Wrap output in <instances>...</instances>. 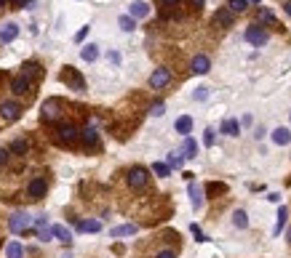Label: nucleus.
I'll return each instance as SVG.
<instances>
[{
    "mask_svg": "<svg viewBox=\"0 0 291 258\" xmlns=\"http://www.w3.org/2000/svg\"><path fill=\"white\" fill-rule=\"evenodd\" d=\"M21 75H24L27 80H37V77L43 75V67L37 64V61H24V67H21Z\"/></svg>",
    "mask_w": 291,
    "mask_h": 258,
    "instance_id": "f3484780",
    "label": "nucleus"
},
{
    "mask_svg": "<svg viewBox=\"0 0 291 258\" xmlns=\"http://www.w3.org/2000/svg\"><path fill=\"white\" fill-rule=\"evenodd\" d=\"M152 173L160 176V178H166L168 173H171V168H168V162H155V165H152Z\"/></svg>",
    "mask_w": 291,
    "mask_h": 258,
    "instance_id": "473e14b6",
    "label": "nucleus"
},
{
    "mask_svg": "<svg viewBox=\"0 0 291 258\" xmlns=\"http://www.w3.org/2000/svg\"><path fill=\"white\" fill-rule=\"evenodd\" d=\"M80 56H83V61H88V64H91V61H96V59H99V45H96V43L83 45V48H80Z\"/></svg>",
    "mask_w": 291,
    "mask_h": 258,
    "instance_id": "b1692460",
    "label": "nucleus"
},
{
    "mask_svg": "<svg viewBox=\"0 0 291 258\" xmlns=\"http://www.w3.org/2000/svg\"><path fill=\"white\" fill-rule=\"evenodd\" d=\"M59 80H62L67 88H72V91H86V80H83V75L75 67H64L62 75H59Z\"/></svg>",
    "mask_w": 291,
    "mask_h": 258,
    "instance_id": "f257e3e1",
    "label": "nucleus"
},
{
    "mask_svg": "<svg viewBox=\"0 0 291 258\" xmlns=\"http://www.w3.org/2000/svg\"><path fill=\"white\" fill-rule=\"evenodd\" d=\"M174 130H177V133L179 136H190V130H193V117H190V115H182L179 117V120L177 123H174Z\"/></svg>",
    "mask_w": 291,
    "mask_h": 258,
    "instance_id": "dca6fc26",
    "label": "nucleus"
},
{
    "mask_svg": "<svg viewBox=\"0 0 291 258\" xmlns=\"http://www.w3.org/2000/svg\"><path fill=\"white\" fill-rule=\"evenodd\" d=\"M286 240L291 242V226H289V232H286Z\"/></svg>",
    "mask_w": 291,
    "mask_h": 258,
    "instance_id": "864d4df0",
    "label": "nucleus"
},
{
    "mask_svg": "<svg viewBox=\"0 0 291 258\" xmlns=\"http://www.w3.org/2000/svg\"><path fill=\"white\" fill-rule=\"evenodd\" d=\"M193 3H195V8H201V5H203V0H193Z\"/></svg>",
    "mask_w": 291,
    "mask_h": 258,
    "instance_id": "603ef678",
    "label": "nucleus"
},
{
    "mask_svg": "<svg viewBox=\"0 0 291 258\" xmlns=\"http://www.w3.org/2000/svg\"><path fill=\"white\" fill-rule=\"evenodd\" d=\"M160 5H163V8H177V5L182 3V0H158Z\"/></svg>",
    "mask_w": 291,
    "mask_h": 258,
    "instance_id": "37998d69",
    "label": "nucleus"
},
{
    "mask_svg": "<svg viewBox=\"0 0 291 258\" xmlns=\"http://www.w3.org/2000/svg\"><path fill=\"white\" fill-rule=\"evenodd\" d=\"M286 221H289V208H286V205H281V208H278V216H275V226H273V234H275V237H278V234L283 232Z\"/></svg>",
    "mask_w": 291,
    "mask_h": 258,
    "instance_id": "aec40b11",
    "label": "nucleus"
},
{
    "mask_svg": "<svg viewBox=\"0 0 291 258\" xmlns=\"http://www.w3.org/2000/svg\"><path fill=\"white\" fill-rule=\"evenodd\" d=\"M225 189H227V186H225V184H217V181L206 186V192H209V194H219V192H225Z\"/></svg>",
    "mask_w": 291,
    "mask_h": 258,
    "instance_id": "58836bf2",
    "label": "nucleus"
},
{
    "mask_svg": "<svg viewBox=\"0 0 291 258\" xmlns=\"http://www.w3.org/2000/svg\"><path fill=\"white\" fill-rule=\"evenodd\" d=\"M193 99L195 101H206L209 99V88H206V85H198V88L193 91Z\"/></svg>",
    "mask_w": 291,
    "mask_h": 258,
    "instance_id": "72a5a7b5",
    "label": "nucleus"
},
{
    "mask_svg": "<svg viewBox=\"0 0 291 258\" xmlns=\"http://www.w3.org/2000/svg\"><path fill=\"white\" fill-rule=\"evenodd\" d=\"M163 112H166V104H163V101H155V104L150 107V115H152V117H160Z\"/></svg>",
    "mask_w": 291,
    "mask_h": 258,
    "instance_id": "f704fd0d",
    "label": "nucleus"
},
{
    "mask_svg": "<svg viewBox=\"0 0 291 258\" xmlns=\"http://www.w3.org/2000/svg\"><path fill=\"white\" fill-rule=\"evenodd\" d=\"M88 29H91V27H83V29H80V32H78V35H75V43H83V37H86V35H88Z\"/></svg>",
    "mask_w": 291,
    "mask_h": 258,
    "instance_id": "a18cd8bd",
    "label": "nucleus"
},
{
    "mask_svg": "<svg viewBox=\"0 0 291 258\" xmlns=\"http://www.w3.org/2000/svg\"><path fill=\"white\" fill-rule=\"evenodd\" d=\"M203 146H214V128L203 130Z\"/></svg>",
    "mask_w": 291,
    "mask_h": 258,
    "instance_id": "4c0bfd02",
    "label": "nucleus"
},
{
    "mask_svg": "<svg viewBox=\"0 0 291 258\" xmlns=\"http://www.w3.org/2000/svg\"><path fill=\"white\" fill-rule=\"evenodd\" d=\"M254 138H257V141H259V138H265V128H262V125H259V128L254 130Z\"/></svg>",
    "mask_w": 291,
    "mask_h": 258,
    "instance_id": "09e8293b",
    "label": "nucleus"
},
{
    "mask_svg": "<svg viewBox=\"0 0 291 258\" xmlns=\"http://www.w3.org/2000/svg\"><path fill=\"white\" fill-rule=\"evenodd\" d=\"M19 37V24L16 21H5L3 27H0V43H13Z\"/></svg>",
    "mask_w": 291,
    "mask_h": 258,
    "instance_id": "9b49d317",
    "label": "nucleus"
},
{
    "mask_svg": "<svg viewBox=\"0 0 291 258\" xmlns=\"http://www.w3.org/2000/svg\"><path fill=\"white\" fill-rule=\"evenodd\" d=\"M168 83H171V69H166V67H160L150 75V88H155V91L166 88Z\"/></svg>",
    "mask_w": 291,
    "mask_h": 258,
    "instance_id": "1a4fd4ad",
    "label": "nucleus"
},
{
    "mask_svg": "<svg viewBox=\"0 0 291 258\" xmlns=\"http://www.w3.org/2000/svg\"><path fill=\"white\" fill-rule=\"evenodd\" d=\"M80 138H83V144H86L88 149H96L99 146V130L94 128V125H86V128L80 130Z\"/></svg>",
    "mask_w": 291,
    "mask_h": 258,
    "instance_id": "f8f14e48",
    "label": "nucleus"
},
{
    "mask_svg": "<svg viewBox=\"0 0 291 258\" xmlns=\"http://www.w3.org/2000/svg\"><path fill=\"white\" fill-rule=\"evenodd\" d=\"M243 37H246V43H251V45H267V40H270V35H267V29L265 27H259V24H251L246 32H243Z\"/></svg>",
    "mask_w": 291,
    "mask_h": 258,
    "instance_id": "423d86ee",
    "label": "nucleus"
},
{
    "mask_svg": "<svg viewBox=\"0 0 291 258\" xmlns=\"http://www.w3.org/2000/svg\"><path fill=\"white\" fill-rule=\"evenodd\" d=\"M118 24H120V29H123V32H134V29H136V19H131V16H120V19H118Z\"/></svg>",
    "mask_w": 291,
    "mask_h": 258,
    "instance_id": "2f4dec72",
    "label": "nucleus"
},
{
    "mask_svg": "<svg viewBox=\"0 0 291 258\" xmlns=\"http://www.w3.org/2000/svg\"><path fill=\"white\" fill-rule=\"evenodd\" d=\"M45 192H48V181H45V178H32V181H29V186H27V197L35 200V202L43 200Z\"/></svg>",
    "mask_w": 291,
    "mask_h": 258,
    "instance_id": "6e6552de",
    "label": "nucleus"
},
{
    "mask_svg": "<svg viewBox=\"0 0 291 258\" xmlns=\"http://www.w3.org/2000/svg\"><path fill=\"white\" fill-rule=\"evenodd\" d=\"M29 88H32V80H27L24 75H19V77H13L11 80V93L13 96H27Z\"/></svg>",
    "mask_w": 291,
    "mask_h": 258,
    "instance_id": "9d476101",
    "label": "nucleus"
},
{
    "mask_svg": "<svg viewBox=\"0 0 291 258\" xmlns=\"http://www.w3.org/2000/svg\"><path fill=\"white\" fill-rule=\"evenodd\" d=\"M214 21H217V24H222V27H230V24H233V11H217Z\"/></svg>",
    "mask_w": 291,
    "mask_h": 258,
    "instance_id": "c85d7f7f",
    "label": "nucleus"
},
{
    "mask_svg": "<svg viewBox=\"0 0 291 258\" xmlns=\"http://www.w3.org/2000/svg\"><path fill=\"white\" fill-rule=\"evenodd\" d=\"M190 232L195 234V240H198V242H206V240H209V237H206V234L201 232V226H198V224H193V226H190Z\"/></svg>",
    "mask_w": 291,
    "mask_h": 258,
    "instance_id": "ea45409f",
    "label": "nucleus"
},
{
    "mask_svg": "<svg viewBox=\"0 0 291 258\" xmlns=\"http://www.w3.org/2000/svg\"><path fill=\"white\" fill-rule=\"evenodd\" d=\"M11 160V149H5V146H0V165H5V162Z\"/></svg>",
    "mask_w": 291,
    "mask_h": 258,
    "instance_id": "a19ab883",
    "label": "nucleus"
},
{
    "mask_svg": "<svg viewBox=\"0 0 291 258\" xmlns=\"http://www.w3.org/2000/svg\"><path fill=\"white\" fill-rule=\"evenodd\" d=\"M267 200H270V202H281V194L278 192H270V194H267Z\"/></svg>",
    "mask_w": 291,
    "mask_h": 258,
    "instance_id": "8fccbe9b",
    "label": "nucleus"
},
{
    "mask_svg": "<svg viewBox=\"0 0 291 258\" xmlns=\"http://www.w3.org/2000/svg\"><path fill=\"white\" fill-rule=\"evenodd\" d=\"M56 138H59V144L72 146V144L80 138V130L75 128L72 123H62V125H59V130H56Z\"/></svg>",
    "mask_w": 291,
    "mask_h": 258,
    "instance_id": "20e7f679",
    "label": "nucleus"
},
{
    "mask_svg": "<svg viewBox=\"0 0 291 258\" xmlns=\"http://www.w3.org/2000/svg\"><path fill=\"white\" fill-rule=\"evenodd\" d=\"M110 61H112V64H120V53L112 51V53H110Z\"/></svg>",
    "mask_w": 291,
    "mask_h": 258,
    "instance_id": "de8ad7c7",
    "label": "nucleus"
},
{
    "mask_svg": "<svg viewBox=\"0 0 291 258\" xmlns=\"http://www.w3.org/2000/svg\"><path fill=\"white\" fill-rule=\"evenodd\" d=\"M249 3H259V0H249Z\"/></svg>",
    "mask_w": 291,
    "mask_h": 258,
    "instance_id": "6e6d98bb",
    "label": "nucleus"
},
{
    "mask_svg": "<svg viewBox=\"0 0 291 258\" xmlns=\"http://www.w3.org/2000/svg\"><path fill=\"white\" fill-rule=\"evenodd\" d=\"M182 154H185V160H195L198 157V144H195V138H185V146H182Z\"/></svg>",
    "mask_w": 291,
    "mask_h": 258,
    "instance_id": "393cba45",
    "label": "nucleus"
},
{
    "mask_svg": "<svg viewBox=\"0 0 291 258\" xmlns=\"http://www.w3.org/2000/svg\"><path fill=\"white\" fill-rule=\"evenodd\" d=\"M126 181H128V186H131V189H144V186H147V181H150V170L142 168V165H136V168L128 170Z\"/></svg>",
    "mask_w": 291,
    "mask_h": 258,
    "instance_id": "7ed1b4c3",
    "label": "nucleus"
},
{
    "mask_svg": "<svg viewBox=\"0 0 291 258\" xmlns=\"http://www.w3.org/2000/svg\"><path fill=\"white\" fill-rule=\"evenodd\" d=\"M273 144H275V146L291 144V130H289V128H275V130H273Z\"/></svg>",
    "mask_w": 291,
    "mask_h": 258,
    "instance_id": "412c9836",
    "label": "nucleus"
},
{
    "mask_svg": "<svg viewBox=\"0 0 291 258\" xmlns=\"http://www.w3.org/2000/svg\"><path fill=\"white\" fill-rule=\"evenodd\" d=\"M128 16L131 19H147L150 16V5L144 3V0H134V3L128 5Z\"/></svg>",
    "mask_w": 291,
    "mask_h": 258,
    "instance_id": "ddd939ff",
    "label": "nucleus"
},
{
    "mask_svg": "<svg viewBox=\"0 0 291 258\" xmlns=\"http://www.w3.org/2000/svg\"><path fill=\"white\" fill-rule=\"evenodd\" d=\"M139 226L136 224H120V226H112L110 229V237H128V234H136Z\"/></svg>",
    "mask_w": 291,
    "mask_h": 258,
    "instance_id": "6ab92c4d",
    "label": "nucleus"
},
{
    "mask_svg": "<svg viewBox=\"0 0 291 258\" xmlns=\"http://www.w3.org/2000/svg\"><path fill=\"white\" fill-rule=\"evenodd\" d=\"M21 117V104L19 101H0V120L3 123H16Z\"/></svg>",
    "mask_w": 291,
    "mask_h": 258,
    "instance_id": "39448f33",
    "label": "nucleus"
},
{
    "mask_svg": "<svg viewBox=\"0 0 291 258\" xmlns=\"http://www.w3.org/2000/svg\"><path fill=\"white\" fill-rule=\"evenodd\" d=\"M155 258H177V253H174V250H160Z\"/></svg>",
    "mask_w": 291,
    "mask_h": 258,
    "instance_id": "49530a36",
    "label": "nucleus"
},
{
    "mask_svg": "<svg viewBox=\"0 0 291 258\" xmlns=\"http://www.w3.org/2000/svg\"><path fill=\"white\" fill-rule=\"evenodd\" d=\"M5 258H24V248H21L19 240H11L5 245Z\"/></svg>",
    "mask_w": 291,
    "mask_h": 258,
    "instance_id": "5701e85b",
    "label": "nucleus"
},
{
    "mask_svg": "<svg viewBox=\"0 0 291 258\" xmlns=\"http://www.w3.org/2000/svg\"><path fill=\"white\" fill-rule=\"evenodd\" d=\"M8 3L13 5V8H29V3H32V0H8Z\"/></svg>",
    "mask_w": 291,
    "mask_h": 258,
    "instance_id": "79ce46f5",
    "label": "nucleus"
},
{
    "mask_svg": "<svg viewBox=\"0 0 291 258\" xmlns=\"http://www.w3.org/2000/svg\"><path fill=\"white\" fill-rule=\"evenodd\" d=\"M51 229H53V237H56L59 242H64V245H70V242H72V232L67 229V226H62V224H53Z\"/></svg>",
    "mask_w": 291,
    "mask_h": 258,
    "instance_id": "4be33fe9",
    "label": "nucleus"
},
{
    "mask_svg": "<svg viewBox=\"0 0 291 258\" xmlns=\"http://www.w3.org/2000/svg\"><path fill=\"white\" fill-rule=\"evenodd\" d=\"M187 192H190V202H193V210H201V208H203V189H201L198 184L190 181Z\"/></svg>",
    "mask_w": 291,
    "mask_h": 258,
    "instance_id": "2eb2a0df",
    "label": "nucleus"
},
{
    "mask_svg": "<svg viewBox=\"0 0 291 258\" xmlns=\"http://www.w3.org/2000/svg\"><path fill=\"white\" fill-rule=\"evenodd\" d=\"M75 229L96 234V232H102V221H78V224H75Z\"/></svg>",
    "mask_w": 291,
    "mask_h": 258,
    "instance_id": "a878e982",
    "label": "nucleus"
},
{
    "mask_svg": "<svg viewBox=\"0 0 291 258\" xmlns=\"http://www.w3.org/2000/svg\"><path fill=\"white\" fill-rule=\"evenodd\" d=\"M283 11H286L289 16H291V0H286V3H283Z\"/></svg>",
    "mask_w": 291,
    "mask_h": 258,
    "instance_id": "3c124183",
    "label": "nucleus"
},
{
    "mask_svg": "<svg viewBox=\"0 0 291 258\" xmlns=\"http://www.w3.org/2000/svg\"><path fill=\"white\" fill-rule=\"evenodd\" d=\"M5 3H8V0H0V8H3V5H5Z\"/></svg>",
    "mask_w": 291,
    "mask_h": 258,
    "instance_id": "5fc2aeb1",
    "label": "nucleus"
},
{
    "mask_svg": "<svg viewBox=\"0 0 291 258\" xmlns=\"http://www.w3.org/2000/svg\"><path fill=\"white\" fill-rule=\"evenodd\" d=\"M29 152V141L27 138H16V141L11 144V154H27Z\"/></svg>",
    "mask_w": 291,
    "mask_h": 258,
    "instance_id": "cd10ccee",
    "label": "nucleus"
},
{
    "mask_svg": "<svg viewBox=\"0 0 291 258\" xmlns=\"http://www.w3.org/2000/svg\"><path fill=\"white\" fill-rule=\"evenodd\" d=\"M32 224H35V221L29 218L27 210H16V213H11V218H8V229H11L13 234H24Z\"/></svg>",
    "mask_w": 291,
    "mask_h": 258,
    "instance_id": "f03ea898",
    "label": "nucleus"
},
{
    "mask_svg": "<svg viewBox=\"0 0 291 258\" xmlns=\"http://www.w3.org/2000/svg\"><path fill=\"white\" fill-rule=\"evenodd\" d=\"M219 130H222L225 136H233V138H235V136L241 133V123H238V120H233V117H227V120H222Z\"/></svg>",
    "mask_w": 291,
    "mask_h": 258,
    "instance_id": "a211bd4d",
    "label": "nucleus"
},
{
    "mask_svg": "<svg viewBox=\"0 0 291 258\" xmlns=\"http://www.w3.org/2000/svg\"><path fill=\"white\" fill-rule=\"evenodd\" d=\"M40 117H43V123L59 120V117H62V104H59L56 99H48V101H45V104L40 107Z\"/></svg>",
    "mask_w": 291,
    "mask_h": 258,
    "instance_id": "0eeeda50",
    "label": "nucleus"
},
{
    "mask_svg": "<svg viewBox=\"0 0 291 258\" xmlns=\"http://www.w3.org/2000/svg\"><path fill=\"white\" fill-rule=\"evenodd\" d=\"M37 240H40V242H51L53 240V229H48V226L40 229V232H37Z\"/></svg>",
    "mask_w": 291,
    "mask_h": 258,
    "instance_id": "c9c22d12",
    "label": "nucleus"
},
{
    "mask_svg": "<svg viewBox=\"0 0 291 258\" xmlns=\"http://www.w3.org/2000/svg\"><path fill=\"white\" fill-rule=\"evenodd\" d=\"M185 165V154L182 152H171L168 154V168H182Z\"/></svg>",
    "mask_w": 291,
    "mask_h": 258,
    "instance_id": "7c9ffc66",
    "label": "nucleus"
},
{
    "mask_svg": "<svg viewBox=\"0 0 291 258\" xmlns=\"http://www.w3.org/2000/svg\"><path fill=\"white\" fill-rule=\"evenodd\" d=\"M227 8L233 13H243L249 8V0H227Z\"/></svg>",
    "mask_w": 291,
    "mask_h": 258,
    "instance_id": "c756f323",
    "label": "nucleus"
},
{
    "mask_svg": "<svg viewBox=\"0 0 291 258\" xmlns=\"http://www.w3.org/2000/svg\"><path fill=\"white\" fill-rule=\"evenodd\" d=\"M259 21H265V24H275V16L267 8H262V11H259Z\"/></svg>",
    "mask_w": 291,
    "mask_h": 258,
    "instance_id": "e433bc0d",
    "label": "nucleus"
},
{
    "mask_svg": "<svg viewBox=\"0 0 291 258\" xmlns=\"http://www.w3.org/2000/svg\"><path fill=\"white\" fill-rule=\"evenodd\" d=\"M190 69H193L195 75H206L211 69V59L206 56V53H198V56L193 59V64H190Z\"/></svg>",
    "mask_w": 291,
    "mask_h": 258,
    "instance_id": "4468645a",
    "label": "nucleus"
},
{
    "mask_svg": "<svg viewBox=\"0 0 291 258\" xmlns=\"http://www.w3.org/2000/svg\"><path fill=\"white\" fill-rule=\"evenodd\" d=\"M45 224H48V218H45V216H37V218H35V226H37V232H40V229H45Z\"/></svg>",
    "mask_w": 291,
    "mask_h": 258,
    "instance_id": "c03bdc74",
    "label": "nucleus"
},
{
    "mask_svg": "<svg viewBox=\"0 0 291 258\" xmlns=\"http://www.w3.org/2000/svg\"><path fill=\"white\" fill-rule=\"evenodd\" d=\"M233 226H235V229H246V226H249L246 210H235V213H233Z\"/></svg>",
    "mask_w": 291,
    "mask_h": 258,
    "instance_id": "bb28decb",
    "label": "nucleus"
}]
</instances>
